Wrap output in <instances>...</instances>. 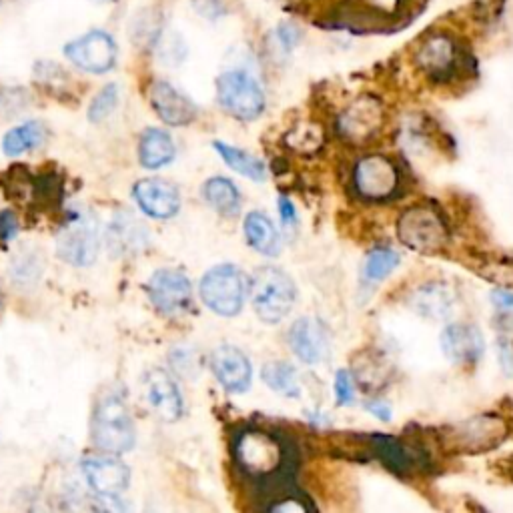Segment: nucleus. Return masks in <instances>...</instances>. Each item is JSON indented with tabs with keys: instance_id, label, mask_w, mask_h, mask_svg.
Returning <instances> with one entry per match:
<instances>
[{
	"instance_id": "f257e3e1",
	"label": "nucleus",
	"mask_w": 513,
	"mask_h": 513,
	"mask_svg": "<svg viewBox=\"0 0 513 513\" xmlns=\"http://www.w3.org/2000/svg\"><path fill=\"white\" fill-rule=\"evenodd\" d=\"M249 295L257 317L263 323L275 325L291 313L297 289L285 271L277 267H261L249 283Z\"/></svg>"
},
{
	"instance_id": "f03ea898",
	"label": "nucleus",
	"mask_w": 513,
	"mask_h": 513,
	"mask_svg": "<svg viewBox=\"0 0 513 513\" xmlns=\"http://www.w3.org/2000/svg\"><path fill=\"white\" fill-rule=\"evenodd\" d=\"M93 441L105 453L121 455L135 445V427L121 395H105L93 417Z\"/></svg>"
},
{
	"instance_id": "7ed1b4c3",
	"label": "nucleus",
	"mask_w": 513,
	"mask_h": 513,
	"mask_svg": "<svg viewBox=\"0 0 513 513\" xmlns=\"http://www.w3.org/2000/svg\"><path fill=\"white\" fill-rule=\"evenodd\" d=\"M201 299L203 303L221 317H235L241 313L249 281L245 273L235 265H217L201 279Z\"/></svg>"
},
{
	"instance_id": "20e7f679",
	"label": "nucleus",
	"mask_w": 513,
	"mask_h": 513,
	"mask_svg": "<svg viewBox=\"0 0 513 513\" xmlns=\"http://www.w3.org/2000/svg\"><path fill=\"white\" fill-rule=\"evenodd\" d=\"M403 245L423 255H437L449 243V231L441 215L431 207H411L397 221Z\"/></svg>"
},
{
	"instance_id": "39448f33",
	"label": "nucleus",
	"mask_w": 513,
	"mask_h": 513,
	"mask_svg": "<svg viewBox=\"0 0 513 513\" xmlns=\"http://www.w3.org/2000/svg\"><path fill=\"white\" fill-rule=\"evenodd\" d=\"M221 107L241 121H255L265 111V93L259 81L247 71H227L217 79Z\"/></svg>"
},
{
	"instance_id": "423d86ee",
	"label": "nucleus",
	"mask_w": 513,
	"mask_h": 513,
	"mask_svg": "<svg viewBox=\"0 0 513 513\" xmlns=\"http://www.w3.org/2000/svg\"><path fill=\"white\" fill-rule=\"evenodd\" d=\"M401 173L397 165L383 155H369L357 161L353 169V189L367 201H389L399 193Z\"/></svg>"
},
{
	"instance_id": "0eeeda50",
	"label": "nucleus",
	"mask_w": 513,
	"mask_h": 513,
	"mask_svg": "<svg viewBox=\"0 0 513 513\" xmlns=\"http://www.w3.org/2000/svg\"><path fill=\"white\" fill-rule=\"evenodd\" d=\"M65 55L79 69L93 75H105L117 63V45L109 33L91 31L69 43L65 47Z\"/></svg>"
},
{
	"instance_id": "6e6552de",
	"label": "nucleus",
	"mask_w": 513,
	"mask_h": 513,
	"mask_svg": "<svg viewBox=\"0 0 513 513\" xmlns=\"http://www.w3.org/2000/svg\"><path fill=\"white\" fill-rule=\"evenodd\" d=\"M417 67L433 81L443 83L457 75L461 51L449 35H433L421 43L415 53Z\"/></svg>"
},
{
	"instance_id": "1a4fd4ad",
	"label": "nucleus",
	"mask_w": 513,
	"mask_h": 513,
	"mask_svg": "<svg viewBox=\"0 0 513 513\" xmlns=\"http://www.w3.org/2000/svg\"><path fill=\"white\" fill-rule=\"evenodd\" d=\"M149 297L163 315H181L193 301L191 281L181 271H157L149 281Z\"/></svg>"
},
{
	"instance_id": "9d476101",
	"label": "nucleus",
	"mask_w": 513,
	"mask_h": 513,
	"mask_svg": "<svg viewBox=\"0 0 513 513\" xmlns=\"http://www.w3.org/2000/svg\"><path fill=\"white\" fill-rule=\"evenodd\" d=\"M289 347L303 363H321L331 349V335L327 325L315 317L297 319L289 329Z\"/></svg>"
},
{
	"instance_id": "9b49d317",
	"label": "nucleus",
	"mask_w": 513,
	"mask_h": 513,
	"mask_svg": "<svg viewBox=\"0 0 513 513\" xmlns=\"http://www.w3.org/2000/svg\"><path fill=\"white\" fill-rule=\"evenodd\" d=\"M383 125L381 103L373 97H361L351 103L339 117V133L349 143H363L371 139Z\"/></svg>"
},
{
	"instance_id": "f8f14e48",
	"label": "nucleus",
	"mask_w": 513,
	"mask_h": 513,
	"mask_svg": "<svg viewBox=\"0 0 513 513\" xmlns=\"http://www.w3.org/2000/svg\"><path fill=\"white\" fill-rule=\"evenodd\" d=\"M83 473L89 485L103 497H117L129 485V467L113 453L95 455L83 461Z\"/></svg>"
},
{
	"instance_id": "ddd939ff",
	"label": "nucleus",
	"mask_w": 513,
	"mask_h": 513,
	"mask_svg": "<svg viewBox=\"0 0 513 513\" xmlns=\"http://www.w3.org/2000/svg\"><path fill=\"white\" fill-rule=\"evenodd\" d=\"M63 261L75 267H89L99 255V233L93 221L81 219L65 229L57 243Z\"/></svg>"
},
{
	"instance_id": "4468645a",
	"label": "nucleus",
	"mask_w": 513,
	"mask_h": 513,
	"mask_svg": "<svg viewBox=\"0 0 513 513\" xmlns=\"http://www.w3.org/2000/svg\"><path fill=\"white\" fill-rule=\"evenodd\" d=\"M211 369L229 393H245L251 385V361L239 347L221 345L215 349L211 357Z\"/></svg>"
},
{
	"instance_id": "2eb2a0df",
	"label": "nucleus",
	"mask_w": 513,
	"mask_h": 513,
	"mask_svg": "<svg viewBox=\"0 0 513 513\" xmlns=\"http://www.w3.org/2000/svg\"><path fill=\"white\" fill-rule=\"evenodd\" d=\"M139 207L153 219H171L179 213L181 197L173 183L163 179H143L135 185Z\"/></svg>"
},
{
	"instance_id": "dca6fc26",
	"label": "nucleus",
	"mask_w": 513,
	"mask_h": 513,
	"mask_svg": "<svg viewBox=\"0 0 513 513\" xmlns=\"http://www.w3.org/2000/svg\"><path fill=\"white\" fill-rule=\"evenodd\" d=\"M149 97L157 115L171 127H185L197 117V107L167 81H155Z\"/></svg>"
},
{
	"instance_id": "f3484780",
	"label": "nucleus",
	"mask_w": 513,
	"mask_h": 513,
	"mask_svg": "<svg viewBox=\"0 0 513 513\" xmlns=\"http://www.w3.org/2000/svg\"><path fill=\"white\" fill-rule=\"evenodd\" d=\"M151 407L163 421H177L183 415V397L173 377L163 369H151L145 377Z\"/></svg>"
},
{
	"instance_id": "a211bd4d",
	"label": "nucleus",
	"mask_w": 513,
	"mask_h": 513,
	"mask_svg": "<svg viewBox=\"0 0 513 513\" xmlns=\"http://www.w3.org/2000/svg\"><path fill=\"white\" fill-rule=\"evenodd\" d=\"M483 347V337L473 325L453 323L441 333V349L455 365L475 363L483 355Z\"/></svg>"
},
{
	"instance_id": "6ab92c4d",
	"label": "nucleus",
	"mask_w": 513,
	"mask_h": 513,
	"mask_svg": "<svg viewBox=\"0 0 513 513\" xmlns=\"http://www.w3.org/2000/svg\"><path fill=\"white\" fill-rule=\"evenodd\" d=\"M505 437V425L495 417L469 419L455 429V439L467 451H481L497 445Z\"/></svg>"
},
{
	"instance_id": "aec40b11",
	"label": "nucleus",
	"mask_w": 513,
	"mask_h": 513,
	"mask_svg": "<svg viewBox=\"0 0 513 513\" xmlns=\"http://www.w3.org/2000/svg\"><path fill=\"white\" fill-rule=\"evenodd\" d=\"M245 239L247 243L265 257H277L281 251V239L273 221L263 213H249L245 217Z\"/></svg>"
},
{
	"instance_id": "412c9836",
	"label": "nucleus",
	"mask_w": 513,
	"mask_h": 513,
	"mask_svg": "<svg viewBox=\"0 0 513 513\" xmlns=\"http://www.w3.org/2000/svg\"><path fill=\"white\" fill-rule=\"evenodd\" d=\"M411 307L429 319H445L453 309V293L441 283H429L411 297Z\"/></svg>"
},
{
	"instance_id": "4be33fe9",
	"label": "nucleus",
	"mask_w": 513,
	"mask_h": 513,
	"mask_svg": "<svg viewBox=\"0 0 513 513\" xmlns=\"http://www.w3.org/2000/svg\"><path fill=\"white\" fill-rule=\"evenodd\" d=\"M139 157L143 167L147 169H161L175 159V143L167 131L149 129L141 137Z\"/></svg>"
},
{
	"instance_id": "5701e85b",
	"label": "nucleus",
	"mask_w": 513,
	"mask_h": 513,
	"mask_svg": "<svg viewBox=\"0 0 513 513\" xmlns=\"http://www.w3.org/2000/svg\"><path fill=\"white\" fill-rule=\"evenodd\" d=\"M205 201L225 217H235L241 211V195L233 181L225 177H213L203 185Z\"/></svg>"
},
{
	"instance_id": "b1692460",
	"label": "nucleus",
	"mask_w": 513,
	"mask_h": 513,
	"mask_svg": "<svg viewBox=\"0 0 513 513\" xmlns=\"http://www.w3.org/2000/svg\"><path fill=\"white\" fill-rule=\"evenodd\" d=\"M215 151L221 155V159L225 161V165L229 169H233L235 173L255 181V183H263L267 179V169H265V163L261 159H257L255 155L243 151V149H237L233 145H227V143H221V141H215L213 143Z\"/></svg>"
},
{
	"instance_id": "393cba45",
	"label": "nucleus",
	"mask_w": 513,
	"mask_h": 513,
	"mask_svg": "<svg viewBox=\"0 0 513 513\" xmlns=\"http://www.w3.org/2000/svg\"><path fill=\"white\" fill-rule=\"evenodd\" d=\"M47 131L43 123H25L13 131H9L3 139V151L9 157H21L23 153L37 149L45 143Z\"/></svg>"
},
{
	"instance_id": "a878e982",
	"label": "nucleus",
	"mask_w": 513,
	"mask_h": 513,
	"mask_svg": "<svg viewBox=\"0 0 513 513\" xmlns=\"http://www.w3.org/2000/svg\"><path fill=\"white\" fill-rule=\"evenodd\" d=\"M263 381L269 385V389H273L275 393L295 399L301 395V387H299V379H297V371L291 363L285 361H271L263 367L261 371Z\"/></svg>"
},
{
	"instance_id": "bb28decb",
	"label": "nucleus",
	"mask_w": 513,
	"mask_h": 513,
	"mask_svg": "<svg viewBox=\"0 0 513 513\" xmlns=\"http://www.w3.org/2000/svg\"><path fill=\"white\" fill-rule=\"evenodd\" d=\"M399 255L391 249H385V247H379V249H373L367 259H365V265H363V279L367 283H379L383 281L385 277H389V273H393L399 265Z\"/></svg>"
},
{
	"instance_id": "cd10ccee",
	"label": "nucleus",
	"mask_w": 513,
	"mask_h": 513,
	"mask_svg": "<svg viewBox=\"0 0 513 513\" xmlns=\"http://www.w3.org/2000/svg\"><path fill=\"white\" fill-rule=\"evenodd\" d=\"M371 441L377 447L379 457L383 459V463H387L389 469H393L395 473H401L403 469L409 467V457L405 453V447L397 439L387 435H373Z\"/></svg>"
},
{
	"instance_id": "c85d7f7f",
	"label": "nucleus",
	"mask_w": 513,
	"mask_h": 513,
	"mask_svg": "<svg viewBox=\"0 0 513 513\" xmlns=\"http://www.w3.org/2000/svg\"><path fill=\"white\" fill-rule=\"evenodd\" d=\"M119 103V87L117 85H107L97 97L95 101L91 103V109H89V119L93 123H101L105 121L117 107Z\"/></svg>"
},
{
	"instance_id": "c756f323",
	"label": "nucleus",
	"mask_w": 513,
	"mask_h": 513,
	"mask_svg": "<svg viewBox=\"0 0 513 513\" xmlns=\"http://www.w3.org/2000/svg\"><path fill=\"white\" fill-rule=\"evenodd\" d=\"M299 39H301V31H299L295 25H291V23H281V25L275 29L273 37H271L273 47H275L281 55H289V53L299 45Z\"/></svg>"
},
{
	"instance_id": "7c9ffc66",
	"label": "nucleus",
	"mask_w": 513,
	"mask_h": 513,
	"mask_svg": "<svg viewBox=\"0 0 513 513\" xmlns=\"http://www.w3.org/2000/svg\"><path fill=\"white\" fill-rule=\"evenodd\" d=\"M335 395H337V403L339 405H349L355 397V387H353V377L349 371L341 369L337 371L335 377Z\"/></svg>"
},
{
	"instance_id": "2f4dec72",
	"label": "nucleus",
	"mask_w": 513,
	"mask_h": 513,
	"mask_svg": "<svg viewBox=\"0 0 513 513\" xmlns=\"http://www.w3.org/2000/svg\"><path fill=\"white\" fill-rule=\"evenodd\" d=\"M193 7L201 17L211 21H217L225 15V5L221 0H193Z\"/></svg>"
},
{
	"instance_id": "473e14b6",
	"label": "nucleus",
	"mask_w": 513,
	"mask_h": 513,
	"mask_svg": "<svg viewBox=\"0 0 513 513\" xmlns=\"http://www.w3.org/2000/svg\"><path fill=\"white\" fill-rule=\"evenodd\" d=\"M19 233V221L13 211H0V241H13Z\"/></svg>"
},
{
	"instance_id": "72a5a7b5",
	"label": "nucleus",
	"mask_w": 513,
	"mask_h": 513,
	"mask_svg": "<svg viewBox=\"0 0 513 513\" xmlns=\"http://www.w3.org/2000/svg\"><path fill=\"white\" fill-rule=\"evenodd\" d=\"M493 305L501 311V313H513V291L507 289H495L491 293Z\"/></svg>"
},
{
	"instance_id": "f704fd0d",
	"label": "nucleus",
	"mask_w": 513,
	"mask_h": 513,
	"mask_svg": "<svg viewBox=\"0 0 513 513\" xmlns=\"http://www.w3.org/2000/svg\"><path fill=\"white\" fill-rule=\"evenodd\" d=\"M279 215H281V221L285 223V227H293V223L297 221V211L287 197L279 199Z\"/></svg>"
},
{
	"instance_id": "c9c22d12",
	"label": "nucleus",
	"mask_w": 513,
	"mask_h": 513,
	"mask_svg": "<svg viewBox=\"0 0 513 513\" xmlns=\"http://www.w3.org/2000/svg\"><path fill=\"white\" fill-rule=\"evenodd\" d=\"M367 409H369V413H373L381 421H389L391 419V407L387 403H383V401H371L367 405Z\"/></svg>"
},
{
	"instance_id": "e433bc0d",
	"label": "nucleus",
	"mask_w": 513,
	"mask_h": 513,
	"mask_svg": "<svg viewBox=\"0 0 513 513\" xmlns=\"http://www.w3.org/2000/svg\"><path fill=\"white\" fill-rule=\"evenodd\" d=\"M95 3H109V0H95Z\"/></svg>"
}]
</instances>
